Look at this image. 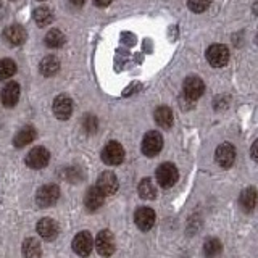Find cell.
Returning <instances> with one entry per match:
<instances>
[{
	"label": "cell",
	"mask_w": 258,
	"mask_h": 258,
	"mask_svg": "<svg viewBox=\"0 0 258 258\" xmlns=\"http://www.w3.org/2000/svg\"><path fill=\"white\" fill-rule=\"evenodd\" d=\"M118 177L115 173L111 171H105L99 176V181H97V187H99L105 196H111L118 190Z\"/></svg>",
	"instance_id": "14"
},
{
	"label": "cell",
	"mask_w": 258,
	"mask_h": 258,
	"mask_svg": "<svg viewBox=\"0 0 258 258\" xmlns=\"http://www.w3.org/2000/svg\"><path fill=\"white\" fill-rule=\"evenodd\" d=\"M250 155H252V158L256 161L258 163V139L253 142V145H252V149H250Z\"/></svg>",
	"instance_id": "30"
},
{
	"label": "cell",
	"mask_w": 258,
	"mask_h": 258,
	"mask_svg": "<svg viewBox=\"0 0 258 258\" xmlns=\"http://www.w3.org/2000/svg\"><path fill=\"white\" fill-rule=\"evenodd\" d=\"M239 204L242 207V210L247 213L253 212L258 205V192L255 187H247L240 192V197H239Z\"/></svg>",
	"instance_id": "17"
},
{
	"label": "cell",
	"mask_w": 258,
	"mask_h": 258,
	"mask_svg": "<svg viewBox=\"0 0 258 258\" xmlns=\"http://www.w3.org/2000/svg\"><path fill=\"white\" fill-rule=\"evenodd\" d=\"M34 139H36V129L32 126H26L15 136L13 144H15V147L21 149V147H24V145H29Z\"/></svg>",
	"instance_id": "21"
},
{
	"label": "cell",
	"mask_w": 258,
	"mask_h": 258,
	"mask_svg": "<svg viewBox=\"0 0 258 258\" xmlns=\"http://www.w3.org/2000/svg\"><path fill=\"white\" fill-rule=\"evenodd\" d=\"M94 248V239L89 231L78 232L75 239H73V250L79 255V256H89Z\"/></svg>",
	"instance_id": "9"
},
{
	"label": "cell",
	"mask_w": 258,
	"mask_h": 258,
	"mask_svg": "<svg viewBox=\"0 0 258 258\" xmlns=\"http://www.w3.org/2000/svg\"><path fill=\"white\" fill-rule=\"evenodd\" d=\"M157 182L161 185L163 189L173 187L176 184L177 177H179V173H177V168L173 163H163L157 168Z\"/></svg>",
	"instance_id": "5"
},
{
	"label": "cell",
	"mask_w": 258,
	"mask_h": 258,
	"mask_svg": "<svg viewBox=\"0 0 258 258\" xmlns=\"http://www.w3.org/2000/svg\"><path fill=\"white\" fill-rule=\"evenodd\" d=\"M16 73V63L10 58L0 60V81L10 79Z\"/></svg>",
	"instance_id": "26"
},
{
	"label": "cell",
	"mask_w": 258,
	"mask_h": 258,
	"mask_svg": "<svg viewBox=\"0 0 258 258\" xmlns=\"http://www.w3.org/2000/svg\"><path fill=\"white\" fill-rule=\"evenodd\" d=\"M155 220H157L155 212L149 207L139 208L134 215V221L141 231H150L153 228V224H155Z\"/></svg>",
	"instance_id": "11"
},
{
	"label": "cell",
	"mask_w": 258,
	"mask_h": 258,
	"mask_svg": "<svg viewBox=\"0 0 258 258\" xmlns=\"http://www.w3.org/2000/svg\"><path fill=\"white\" fill-rule=\"evenodd\" d=\"M256 40H258V37H256Z\"/></svg>",
	"instance_id": "34"
},
{
	"label": "cell",
	"mask_w": 258,
	"mask_h": 258,
	"mask_svg": "<svg viewBox=\"0 0 258 258\" xmlns=\"http://www.w3.org/2000/svg\"><path fill=\"white\" fill-rule=\"evenodd\" d=\"M58 199H60V187L56 184H45L36 194L37 205L42 207V208L55 205Z\"/></svg>",
	"instance_id": "2"
},
{
	"label": "cell",
	"mask_w": 258,
	"mask_h": 258,
	"mask_svg": "<svg viewBox=\"0 0 258 258\" xmlns=\"http://www.w3.org/2000/svg\"><path fill=\"white\" fill-rule=\"evenodd\" d=\"M26 29L18 26V24H12V26L5 28L4 31V39L10 45H21L26 40Z\"/></svg>",
	"instance_id": "16"
},
{
	"label": "cell",
	"mask_w": 258,
	"mask_h": 258,
	"mask_svg": "<svg viewBox=\"0 0 258 258\" xmlns=\"http://www.w3.org/2000/svg\"><path fill=\"white\" fill-rule=\"evenodd\" d=\"M0 5H2V0H0Z\"/></svg>",
	"instance_id": "33"
},
{
	"label": "cell",
	"mask_w": 258,
	"mask_h": 258,
	"mask_svg": "<svg viewBox=\"0 0 258 258\" xmlns=\"http://www.w3.org/2000/svg\"><path fill=\"white\" fill-rule=\"evenodd\" d=\"M20 94H21L20 84L15 83V81H10L2 91V102H4L5 107H8V108L15 107L20 100Z\"/></svg>",
	"instance_id": "15"
},
{
	"label": "cell",
	"mask_w": 258,
	"mask_h": 258,
	"mask_svg": "<svg viewBox=\"0 0 258 258\" xmlns=\"http://www.w3.org/2000/svg\"><path fill=\"white\" fill-rule=\"evenodd\" d=\"M53 115L58 119H68L73 113V100L68 95H58L53 100Z\"/></svg>",
	"instance_id": "13"
},
{
	"label": "cell",
	"mask_w": 258,
	"mask_h": 258,
	"mask_svg": "<svg viewBox=\"0 0 258 258\" xmlns=\"http://www.w3.org/2000/svg\"><path fill=\"white\" fill-rule=\"evenodd\" d=\"M215 158H216V163L223 168L232 166L234 161H236V147L229 142L221 144L215 152Z\"/></svg>",
	"instance_id": "10"
},
{
	"label": "cell",
	"mask_w": 258,
	"mask_h": 258,
	"mask_svg": "<svg viewBox=\"0 0 258 258\" xmlns=\"http://www.w3.org/2000/svg\"><path fill=\"white\" fill-rule=\"evenodd\" d=\"M105 202V194L97 187V185H94V187H91L87 190L86 197H84V205L87 210H91V212H95V210H99Z\"/></svg>",
	"instance_id": "18"
},
{
	"label": "cell",
	"mask_w": 258,
	"mask_h": 258,
	"mask_svg": "<svg viewBox=\"0 0 258 258\" xmlns=\"http://www.w3.org/2000/svg\"><path fill=\"white\" fill-rule=\"evenodd\" d=\"M153 118H155V123L160 127L168 129V127L173 126V119H174L173 111H171V108L165 107V105H161V107H158L155 110V113H153Z\"/></svg>",
	"instance_id": "19"
},
{
	"label": "cell",
	"mask_w": 258,
	"mask_h": 258,
	"mask_svg": "<svg viewBox=\"0 0 258 258\" xmlns=\"http://www.w3.org/2000/svg\"><path fill=\"white\" fill-rule=\"evenodd\" d=\"M37 234L44 240H53L56 239V236L60 234V228H58V223L52 218H42L39 223H37Z\"/></svg>",
	"instance_id": "12"
},
{
	"label": "cell",
	"mask_w": 258,
	"mask_h": 258,
	"mask_svg": "<svg viewBox=\"0 0 258 258\" xmlns=\"http://www.w3.org/2000/svg\"><path fill=\"white\" fill-rule=\"evenodd\" d=\"M64 34L58 29H50L45 36V45L50 48H60L64 44Z\"/></svg>",
	"instance_id": "25"
},
{
	"label": "cell",
	"mask_w": 258,
	"mask_h": 258,
	"mask_svg": "<svg viewBox=\"0 0 258 258\" xmlns=\"http://www.w3.org/2000/svg\"><path fill=\"white\" fill-rule=\"evenodd\" d=\"M23 253L26 258H39L40 253H42V248H40L39 240L34 237H29L24 240L23 244Z\"/></svg>",
	"instance_id": "24"
},
{
	"label": "cell",
	"mask_w": 258,
	"mask_h": 258,
	"mask_svg": "<svg viewBox=\"0 0 258 258\" xmlns=\"http://www.w3.org/2000/svg\"><path fill=\"white\" fill-rule=\"evenodd\" d=\"M139 196L145 200H153L157 197V187L150 177H144L139 182Z\"/></svg>",
	"instance_id": "23"
},
{
	"label": "cell",
	"mask_w": 258,
	"mask_h": 258,
	"mask_svg": "<svg viewBox=\"0 0 258 258\" xmlns=\"http://www.w3.org/2000/svg\"><path fill=\"white\" fill-rule=\"evenodd\" d=\"M39 70H40V73H42L44 76L50 78V76H53V75L58 73V70H60V60L56 58L55 55H47L45 58H42V61H40Z\"/></svg>",
	"instance_id": "20"
},
{
	"label": "cell",
	"mask_w": 258,
	"mask_h": 258,
	"mask_svg": "<svg viewBox=\"0 0 258 258\" xmlns=\"http://www.w3.org/2000/svg\"><path fill=\"white\" fill-rule=\"evenodd\" d=\"M212 4V0H187L189 10L194 13H204L207 8Z\"/></svg>",
	"instance_id": "28"
},
{
	"label": "cell",
	"mask_w": 258,
	"mask_h": 258,
	"mask_svg": "<svg viewBox=\"0 0 258 258\" xmlns=\"http://www.w3.org/2000/svg\"><path fill=\"white\" fill-rule=\"evenodd\" d=\"M71 5H75V7H83L86 0H70Z\"/></svg>",
	"instance_id": "32"
},
{
	"label": "cell",
	"mask_w": 258,
	"mask_h": 258,
	"mask_svg": "<svg viewBox=\"0 0 258 258\" xmlns=\"http://www.w3.org/2000/svg\"><path fill=\"white\" fill-rule=\"evenodd\" d=\"M34 21L37 23V26L44 28L48 26L53 21V15L52 10L48 7H37L34 10Z\"/></svg>",
	"instance_id": "22"
},
{
	"label": "cell",
	"mask_w": 258,
	"mask_h": 258,
	"mask_svg": "<svg viewBox=\"0 0 258 258\" xmlns=\"http://www.w3.org/2000/svg\"><path fill=\"white\" fill-rule=\"evenodd\" d=\"M50 161V152L45 147H34L26 155V165L32 169H42Z\"/></svg>",
	"instance_id": "8"
},
{
	"label": "cell",
	"mask_w": 258,
	"mask_h": 258,
	"mask_svg": "<svg viewBox=\"0 0 258 258\" xmlns=\"http://www.w3.org/2000/svg\"><path fill=\"white\" fill-rule=\"evenodd\" d=\"M207 60L213 68H223L229 61V48L223 44H213L207 48Z\"/></svg>",
	"instance_id": "1"
},
{
	"label": "cell",
	"mask_w": 258,
	"mask_h": 258,
	"mask_svg": "<svg viewBox=\"0 0 258 258\" xmlns=\"http://www.w3.org/2000/svg\"><path fill=\"white\" fill-rule=\"evenodd\" d=\"M95 5H99V7H108L111 4V0H94Z\"/></svg>",
	"instance_id": "31"
},
{
	"label": "cell",
	"mask_w": 258,
	"mask_h": 258,
	"mask_svg": "<svg viewBox=\"0 0 258 258\" xmlns=\"http://www.w3.org/2000/svg\"><path fill=\"white\" fill-rule=\"evenodd\" d=\"M221 242L218 240V239H208L205 242V245H204V252H205V256L207 258H215L221 253Z\"/></svg>",
	"instance_id": "27"
},
{
	"label": "cell",
	"mask_w": 258,
	"mask_h": 258,
	"mask_svg": "<svg viewBox=\"0 0 258 258\" xmlns=\"http://www.w3.org/2000/svg\"><path fill=\"white\" fill-rule=\"evenodd\" d=\"M142 153L147 157H155L163 149V137L157 131H149L142 139Z\"/></svg>",
	"instance_id": "3"
},
{
	"label": "cell",
	"mask_w": 258,
	"mask_h": 258,
	"mask_svg": "<svg viewBox=\"0 0 258 258\" xmlns=\"http://www.w3.org/2000/svg\"><path fill=\"white\" fill-rule=\"evenodd\" d=\"M182 92H184L185 99L190 100V102L200 99V97L204 95V92H205L204 81H202L199 76H189V78H185L184 86H182Z\"/></svg>",
	"instance_id": "7"
},
{
	"label": "cell",
	"mask_w": 258,
	"mask_h": 258,
	"mask_svg": "<svg viewBox=\"0 0 258 258\" xmlns=\"http://www.w3.org/2000/svg\"><path fill=\"white\" fill-rule=\"evenodd\" d=\"M84 126L87 127V131L89 133H94L95 131V127H97V119L94 116H87L86 121H84Z\"/></svg>",
	"instance_id": "29"
},
{
	"label": "cell",
	"mask_w": 258,
	"mask_h": 258,
	"mask_svg": "<svg viewBox=\"0 0 258 258\" xmlns=\"http://www.w3.org/2000/svg\"><path fill=\"white\" fill-rule=\"evenodd\" d=\"M94 245H95L97 252H99V255H102V256H111L115 253V248H116L115 237H113V234L107 229H103L97 234Z\"/></svg>",
	"instance_id": "4"
},
{
	"label": "cell",
	"mask_w": 258,
	"mask_h": 258,
	"mask_svg": "<svg viewBox=\"0 0 258 258\" xmlns=\"http://www.w3.org/2000/svg\"><path fill=\"white\" fill-rule=\"evenodd\" d=\"M102 160H103V163L111 165V166L123 163V160H124L123 145H121L119 142H116V141L108 142L107 145H105V149L102 150Z\"/></svg>",
	"instance_id": "6"
}]
</instances>
